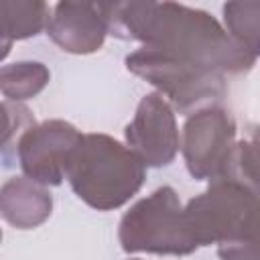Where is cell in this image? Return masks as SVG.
<instances>
[{"mask_svg":"<svg viewBox=\"0 0 260 260\" xmlns=\"http://www.w3.org/2000/svg\"><path fill=\"white\" fill-rule=\"evenodd\" d=\"M236 142V120L223 106L211 104L187 116L181 134V152L189 175L209 183L221 179Z\"/></svg>","mask_w":260,"mask_h":260,"instance_id":"8992f818","label":"cell"},{"mask_svg":"<svg viewBox=\"0 0 260 260\" xmlns=\"http://www.w3.org/2000/svg\"><path fill=\"white\" fill-rule=\"evenodd\" d=\"M130 260H138V258H130Z\"/></svg>","mask_w":260,"mask_h":260,"instance_id":"9a60e30c","label":"cell"},{"mask_svg":"<svg viewBox=\"0 0 260 260\" xmlns=\"http://www.w3.org/2000/svg\"><path fill=\"white\" fill-rule=\"evenodd\" d=\"M195 242L215 246L221 260H260V195L217 179L185 205Z\"/></svg>","mask_w":260,"mask_h":260,"instance_id":"7a4b0ae2","label":"cell"},{"mask_svg":"<svg viewBox=\"0 0 260 260\" xmlns=\"http://www.w3.org/2000/svg\"><path fill=\"white\" fill-rule=\"evenodd\" d=\"M126 69L158 89V93L181 114L217 104L228 87L225 75L189 61H183L154 47H138L126 55Z\"/></svg>","mask_w":260,"mask_h":260,"instance_id":"5b68a950","label":"cell"},{"mask_svg":"<svg viewBox=\"0 0 260 260\" xmlns=\"http://www.w3.org/2000/svg\"><path fill=\"white\" fill-rule=\"evenodd\" d=\"M51 79V71L41 61L6 63L0 69V91L4 100L24 102L39 95Z\"/></svg>","mask_w":260,"mask_h":260,"instance_id":"7c38bea8","label":"cell"},{"mask_svg":"<svg viewBox=\"0 0 260 260\" xmlns=\"http://www.w3.org/2000/svg\"><path fill=\"white\" fill-rule=\"evenodd\" d=\"M223 28L252 55H260V2H225Z\"/></svg>","mask_w":260,"mask_h":260,"instance_id":"4fadbf2b","label":"cell"},{"mask_svg":"<svg viewBox=\"0 0 260 260\" xmlns=\"http://www.w3.org/2000/svg\"><path fill=\"white\" fill-rule=\"evenodd\" d=\"M2 110H4V136H2V154H4V152H8L14 134H16V140H18L37 122H35L30 110L26 106H22L20 102L4 100Z\"/></svg>","mask_w":260,"mask_h":260,"instance_id":"5bb4252c","label":"cell"},{"mask_svg":"<svg viewBox=\"0 0 260 260\" xmlns=\"http://www.w3.org/2000/svg\"><path fill=\"white\" fill-rule=\"evenodd\" d=\"M73 193L98 211L126 205L144 185V162L120 140L89 132L75 146L65 177Z\"/></svg>","mask_w":260,"mask_h":260,"instance_id":"3957f363","label":"cell"},{"mask_svg":"<svg viewBox=\"0 0 260 260\" xmlns=\"http://www.w3.org/2000/svg\"><path fill=\"white\" fill-rule=\"evenodd\" d=\"M83 132L65 120H45L32 124L16 140V158L22 175L45 185L57 187L67 177L69 158Z\"/></svg>","mask_w":260,"mask_h":260,"instance_id":"52a82bcc","label":"cell"},{"mask_svg":"<svg viewBox=\"0 0 260 260\" xmlns=\"http://www.w3.org/2000/svg\"><path fill=\"white\" fill-rule=\"evenodd\" d=\"M118 242L126 254L146 252L158 256H187L199 248L191 234L185 205L169 185L138 199L122 215Z\"/></svg>","mask_w":260,"mask_h":260,"instance_id":"277c9868","label":"cell"},{"mask_svg":"<svg viewBox=\"0 0 260 260\" xmlns=\"http://www.w3.org/2000/svg\"><path fill=\"white\" fill-rule=\"evenodd\" d=\"M126 146L144 162L160 169L175 160L181 148V136L173 106L158 93H146L124 130Z\"/></svg>","mask_w":260,"mask_h":260,"instance_id":"ba28073f","label":"cell"},{"mask_svg":"<svg viewBox=\"0 0 260 260\" xmlns=\"http://www.w3.org/2000/svg\"><path fill=\"white\" fill-rule=\"evenodd\" d=\"M51 6L39 0H2L0 22H2V59L8 55L12 41H24L47 30L51 18Z\"/></svg>","mask_w":260,"mask_h":260,"instance_id":"8fae6325","label":"cell"},{"mask_svg":"<svg viewBox=\"0 0 260 260\" xmlns=\"http://www.w3.org/2000/svg\"><path fill=\"white\" fill-rule=\"evenodd\" d=\"M49 39L65 53L89 55L102 49L110 35L104 2H59L47 22Z\"/></svg>","mask_w":260,"mask_h":260,"instance_id":"9c48e42d","label":"cell"},{"mask_svg":"<svg viewBox=\"0 0 260 260\" xmlns=\"http://www.w3.org/2000/svg\"><path fill=\"white\" fill-rule=\"evenodd\" d=\"M53 197L45 185L20 175L4 181L0 189V213L16 230H35L51 217Z\"/></svg>","mask_w":260,"mask_h":260,"instance_id":"30bf717a","label":"cell"},{"mask_svg":"<svg viewBox=\"0 0 260 260\" xmlns=\"http://www.w3.org/2000/svg\"><path fill=\"white\" fill-rule=\"evenodd\" d=\"M110 35L140 41L183 61L219 71L246 73L256 55L240 47L223 24L205 10L177 2H104Z\"/></svg>","mask_w":260,"mask_h":260,"instance_id":"6da1fadb","label":"cell"}]
</instances>
